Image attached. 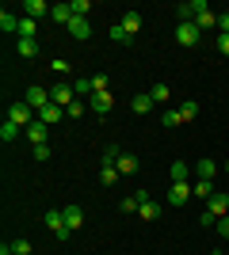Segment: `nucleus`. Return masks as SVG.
<instances>
[{
    "label": "nucleus",
    "instance_id": "obj_1",
    "mask_svg": "<svg viewBox=\"0 0 229 255\" xmlns=\"http://www.w3.org/2000/svg\"><path fill=\"white\" fill-rule=\"evenodd\" d=\"M203 11H210L207 0H184V4H176V19L180 23H195Z\"/></svg>",
    "mask_w": 229,
    "mask_h": 255
},
{
    "label": "nucleus",
    "instance_id": "obj_2",
    "mask_svg": "<svg viewBox=\"0 0 229 255\" xmlns=\"http://www.w3.org/2000/svg\"><path fill=\"white\" fill-rule=\"evenodd\" d=\"M23 103L31 107V111H42V107H50L54 99H50V88H42V84H31V88H27V96H23Z\"/></svg>",
    "mask_w": 229,
    "mask_h": 255
},
{
    "label": "nucleus",
    "instance_id": "obj_3",
    "mask_svg": "<svg viewBox=\"0 0 229 255\" xmlns=\"http://www.w3.org/2000/svg\"><path fill=\"white\" fill-rule=\"evenodd\" d=\"M176 42L180 46H199L203 42V31H199L195 23H176Z\"/></svg>",
    "mask_w": 229,
    "mask_h": 255
},
{
    "label": "nucleus",
    "instance_id": "obj_4",
    "mask_svg": "<svg viewBox=\"0 0 229 255\" xmlns=\"http://www.w3.org/2000/svg\"><path fill=\"white\" fill-rule=\"evenodd\" d=\"M50 99H54L57 107H69V103H76V88L61 80V84H54V88H50Z\"/></svg>",
    "mask_w": 229,
    "mask_h": 255
},
{
    "label": "nucleus",
    "instance_id": "obj_5",
    "mask_svg": "<svg viewBox=\"0 0 229 255\" xmlns=\"http://www.w3.org/2000/svg\"><path fill=\"white\" fill-rule=\"evenodd\" d=\"M23 137H27V141H31V145H46V137H50V126H46V122H42V118H34V122H31V126H27V129H23Z\"/></svg>",
    "mask_w": 229,
    "mask_h": 255
},
{
    "label": "nucleus",
    "instance_id": "obj_6",
    "mask_svg": "<svg viewBox=\"0 0 229 255\" xmlns=\"http://www.w3.org/2000/svg\"><path fill=\"white\" fill-rule=\"evenodd\" d=\"M31 115H34V111H31L27 103H11V107H8V122H15V126H23V129L34 122Z\"/></svg>",
    "mask_w": 229,
    "mask_h": 255
},
{
    "label": "nucleus",
    "instance_id": "obj_7",
    "mask_svg": "<svg viewBox=\"0 0 229 255\" xmlns=\"http://www.w3.org/2000/svg\"><path fill=\"white\" fill-rule=\"evenodd\" d=\"M50 11H54V4H46V0H23V15L27 19H42Z\"/></svg>",
    "mask_w": 229,
    "mask_h": 255
},
{
    "label": "nucleus",
    "instance_id": "obj_8",
    "mask_svg": "<svg viewBox=\"0 0 229 255\" xmlns=\"http://www.w3.org/2000/svg\"><path fill=\"white\" fill-rule=\"evenodd\" d=\"M50 19H54V23H61V27H69V23L76 19V15H73V4H69V0L54 4V11H50Z\"/></svg>",
    "mask_w": 229,
    "mask_h": 255
},
{
    "label": "nucleus",
    "instance_id": "obj_9",
    "mask_svg": "<svg viewBox=\"0 0 229 255\" xmlns=\"http://www.w3.org/2000/svg\"><path fill=\"white\" fill-rule=\"evenodd\" d=\"M61 217H65V229H80V225H84V210L76 202H69L65 210H61Z\"/></svg>",
    "mask_w": 229,
    "mask_h": 255
},
{
    "label": "nucleus",
    "instance_id": "obj_10",
    "mask_svg": "<svg viewBox=\"0 0 229 255\" xmlns=\"http://www.w3.org/2000/svg\"><path fill=\"white\" fill-rule=\"evenodd\" d=\"M207 210L210 213H214V217H218V221H222V217H229V194H214V198H210V202H207Z\"/></svg>",
    "mask_w": 229,
    "mask_h": 255
},
{
    "label": "nucleus",
    "instance_id": "obj_11",
    "mask_svg": "<svg viewBox=\"0 0 229 255\" xmlns=\"http://www.w3.org/2000/svg\"><path fill=\"white\" fill-rule=\"evenodd\" d=\"M187 198H191V183H172L168 187V202L172 206H184Z\"/></svg>",
    "mask_w": 229,
    "mask_h": 255
},
{
    "label": "nucleus",
    "instance_id": "obj_12",
    "mask_svg": "<svg viewBox=\"0 0 229 255\" xmlns=\"http://www.w3.org/2000/svg\"><path fill=\"white\" fill-rule=\"evenodd\" d=\"M69 34H73L76 42H88V38H92V23H88V19H80V15H76V19L69 23Z\"/></svg>",
    "mask_w": 229,
    "mask_h": 255
},
{
    "label": "nucleus",
    "instance_id": "obj_13",
    "mask_svg": "<svg viewBox=\"0 0 229 255\" xmlns=\"http://www.w3.org/2000/svg\"><path fill=\"white\" fill-rule=\"evenodd\" d=\"M168 179L172 183H191V164H187V160H176L172 168H168Z\"/></svg>",
    "mask_w": 229,
    "mask_h": 255
},
{
    "label": "nucleus",
    "instance_id": "obj_14",
    "mask_svg": "<svg viewBox=\"0 0 229 255\" xmlns=\"http://www.w3.org/2000/svg\"><path fill=\"white\" fill-rule=\"evenodd\" d=\"M88 107H92L96 115H107L111 107H115V99H111V92H96V96L88 99Z\"/></svg>",
    "mask_w": 229,
    "mask_h": 255
},
{
    "label": "nucleus",
    "instance_id": "obj_15",
    "mask_svg": "<svg viewBox=\"0 0 229 255\" xmlns=\"http://www.w3.org/2000/svg\"><path fill=\"white\" fill-rule=\"evenodd\" d=\"M119 23H122V31H126V34L134 38V34L142 31V23H145V19H142V11H126V15H122Z\"/></svg>",
    "mask_w": 229,
    "mask_h": 255
},
{
    "label": "nucleus",
    "instance_id": "obj_16",
    "mask_svg": "<svg viewBox=\"0 0 229 255\" xmlns=\"http://www.w3.org/2000/svg\"><path fill=\"white\" fill-rule=\"evenodd\" d=\"M115 168H119V175H134V171L142 168V164H138V156H134V152H122Z\"/></svg>",
    "mask_w": 229,
    "mask_h": 255
},
{
    "label": "nucleus",
    "instance_id": "obj_17",
    "mask_svg": "<svg viewBox=\"0 0 229 255\" xmlns=\"http://www.w3.org/2000/svg\"><path fill=\"white\" fill-rule=\"evenodd\" d=\"M15 50H19V57L34 61V57H38V38H19V42H15Z\"/></svg>",
    "mask_w": 229,
    "mask_h": 255
},
{
    "label": "nucleus",
    "instance_id": "obj_18",
    "mask_svg": "<svg viewBox=\"0 0 229 255\" xmlns=\"http://www.w3.org/2000/svg\"><path fill=\"white\" fill-rule=\"evenodd\" d=\"M191 194H195V198H207V202H210V198L218 194V191H214V179H195V187H191Z\"/></svg>",
    "mask_w": 229,
    "mask_h": 255
},
{
    "label": "nucleus",
    "instance_id": "obj_19",
    "mask_svg": "<svg viewBox=\"0 0 229 255\" xmlns=\"http://www.w3.org/2000/svg\"><path fill=\"white\" fill-rule=\"evenodd\" d=\"M130 107H134V115H149V111H153L157 103H153V96H149V92H142V96H134V99H130Z\"/></svg>",
    "mask_w": 229,
    "mask_h": 255
},
{
    "label": "nucleus",
    "instance_id": "obj_20",
    "mask_svg": "<svg viewBox=\"0 0 229 255\" xmlns=\"http://www.w3.org/2000/svg\"><path fill=\"white\" fill-rule=\"evenodd\" d=\"M0 31L4 34H19V15H11L8 8L0 11Z\"/></svg>",
    "mask_w": 229,
    "mask_h": 255
},
{
    "label": "nucleus",
    "instance_id": "obj_21",
    "mask_svg": "<svg viewBox=\"0 0 229 255\" xmlns=\"http://www.w3.org/2000/svg\"><path fill=\"white\" fill-rule=\"evenodd\" d=\"M61 115H65V107H57V103H50V107H42V111H38V118H42L46 126H54V122H61Z\"/></svg>",
    "mask_w": 229,
    "mask_h": 255
},
{
    "label": "nucleus",
    "instance_id": "obj_22",
    "mask_svg": "<svg viewBox=\"0 0 229 255\" xmlns=\"http://www.w3.org/2000/svg\"><path fill=\"white\" fill-rule=\"evenodd\" d=\"M42 225L50 229V233H57V229H65V217H61V210H46V213H42Z\"/></svg>",
    "mask_w": 229,
    "mask_h": 255
},
{
    "label": "nucleus",
    "instance_id": "obj_23",
    "mask_svg": "<svg viewBox=\"0 0 229 255\" xmlns=\"http://www.w3.org/2000/svg\"><path fill=\"white\" fill-rule=\"evenodd\" d=\"M195 171H199V179H214V175H218V160H199L195 164Z\"/></svg>",
    "mask_w": 229,
    "mask_h": 255
},
{
    "label": "nucleus",
    "instance_id": "obj_24",
    "mask_svg": "<svg viewBox=\"0 0 229 255\" xmlns=\"http://www.w3.org/2000/svg\"><path fill=\"white\" fill-rule=\"evenodd\" d=\"M99 183H103V187H115V183H119V168H115V164H99Z\"/></svg>",
    "mask_w": 229,
    "mask_h": 255
},
{
    "label": "nucleus",
    "instance_id": "obj_25",
    "mask_svg": "<svg viewBox=\"0 0 229 255\" xmlns=\"http://www.w3.org/2000/svg\"><path fill=\"white\" fill-rule=\"evenodd\" d=\"M19 133H23V126H15V122H8V118H4V126H0V141H4V145H11Z\"/></svg>",
    "mask_w": 229,
    "mask_h": 255
},
{
    "label": "nucleus",
    "instance_id": "obj_26",
    "mask_svg": "<svg viewBox=\"0 0 229 255\" xmlns=\"http://www.w3.org/2000/svg\"><path fill=\"white\" fill-rule=\"evenodd\" d=\"M38 34V19H27V15H19V38H34Z\"/></svg>",
    "mask_w": 229,
    "mask_h": 255
},
{
    "label": "nucleus",
    "instance_id": "obj_27",
    "mask_svg": "<svg viewBox=\"0 0 229 255\" xmlns=\"http://www.w3.org/2000/svg\"><path fill=\"white\" fill-rule=\"evenodd\" d=\"M149 96H153V103H161V107H164L168 99H172V92H168V84H153V88H149Z\"/></svg>",
    "mask_w": 229,
    "mask_h": 255
},
{
    "label": "nucleus",
    "instance_id": "obj_28",
    "mask_svg": "<svg viewBox=\"0 0 229 255\" xmlns=\"http://www.w3.org/2000/svg\"><path fill=\"white\" fill-rule=\"evenodd\" d=\"M191 118H199V103H195V99L180 103V122H191Z\"/></svg>",
    "mask_w": 229,
    "mask_h": 255
},
{
    "label": "nucleus",
    "instance_id": "obj_29",
    "mask_svg": "<svg viewBox=\"0 0 229 255\" xmlns=\"http://www.w3.org/2000/svg\"><path fill=\"white\" fill-rule=\"evenodd\" d=\"M119 156H122L119 145H107V149L99 152V164H119Z\"/></svg>",
    "mask_w": 229,
    "mask_h": 255
},
{
    "label": "nucleus",
    "instance_id": "obj_30",
    "mask_svg": "<svg viewBox=\"0 0 229 255\" xmlns=\"http://www.w3.org/2000/svg\"><path fill=\"white\" fill-rule=\"evenodd\" d=\"M195 27H199V31H207V27H218V15H214V11H203V15L195 19Z\"/></svg>",
    "mask_w": 229,
    "mask_h": 255
},
{
    "label": "nucleus",
    "instance_id": "obj_31",
    "mask_svg": "<svg viewBox=\"0 0 229 255\" xmlns=\"http://www.w3.org/2000/svg\"><path fill=\"white\" fill-rule=\"evenodd\" d=\"M111 42H119V46H130V34L122 31V23H115V27H111Z\"/></svg>",
    "mask_w": 229,
    "mask_h": 255
},
{
    "label": "nucleus",
    "instance_id": "obj_32",
    "mask_svg": "<svg viewBox=\"0 0 229 255\" xmlns=\"http://www.w3.org/2000/svg\"><path fill=\"white\" fill-rule=\"evenodd\" d=\"M161 122H164V129H176V126H180V111H164Z\"/></svg>",
    "mask_w": 229,
    "mask_h": 255
},
{
    "label": "nucleus",
    "instance_id": "obj_33",
    "mask_svg": "<svg viewBox=\"0 0 229 255\" xmlns=\"http://www.w3.org/2000/svg\"><path fill=\"white\" fill-rule=\"evenodd\" d=\"M122 213H138V210H142V202H138V194H130V198H122Z\"/></svg>",
    "mask_w": 229,
    "mask_h": 255
},
{
    "label": "nucleus",
    "instance_id": "obj_34",
    "mask_svg": "<svg viewBox=\"0 0 229 255\" xmlns=\"http://www.w3.org/2000/svg\"><path fill=\"white\" fill-rule=\"evenodd\" d=\"M199 225H203V229H218V217H214L210 210H203L199 213Z\"/></svg>",
    "mask_w": 229,
    "mask_h": 255
},
{
    "label": "nucleus",
    "instance_id": "obj_35",
    "mask_svg": "<svg viewBox=\"0 0 229 255\" xmlns=\"http://www.w3.org/2000/svg\"><path fill=\"white\" fill-rule=\"evenodd\" d=\"M88 11H92V4H88V0H73V15L88 19Z\"/></svg>",
    "mask_w": 229,
    "mask_h": 255
},
{
    "label": "nucleus",
    "instance_id": "obj_36",
    "mask_svg": "<svg viewBox=\"0 0 229 255\" xmlns=\"http://www.w3.org/2000/svg\"><path fill=\"white\" fill-rule=\"evenodd\" d=\"M11 252H15V255H31V240H23V236H19V240H11Z\"/></svg>",
    "mask_w": 229,
    "mask_h": 255
},
{
    "label": "nucleus",
    "instance_id": "obj_37",
    "mask_svg": "<svg viewBox=\"0 0 229 255\" xmlns=\"http://www.w3.org/2000/svg\"><path fill=\"white\" fill-rule=\"evenodd\" d=\"M84 111H88V103H80V99L65 107V115H69V118H80V115H84Z\"/></svg>",
    "mask_w": 229,
    "mask_h": 255
},
{
    "label": "nucleus",
    "instance_id": "obj_38",
    "mask_svg": "<svg viewBox=\"0 0 229 255\" xmlns=\"http://www.w3.org/2000/svg\"><path fill=\"white\" fill-rule=\"evenodd\" d=\"M138 213H142L145 221H153V217H157V202H153V198H149V202H142V210H138Z\"/></svg>",
    "mask_w": 229,
    "mask_h": 255
},
{
    "label": "nucleus",
    "instance_id": "obj_39",
    "mask_svg": "<svg viewBox=\"0 0 229 255\" xmlns=\"http://www.w3.org/2000/svg\"><path fill=\"white\" fill-rule=\"evenodd\" d=\"M76 96H88V99H92V76H88V80H76Z\"/></svg>",
    "mask_w": 229,
    "mask_h": 255
},
{
    "label": "nucleus",
    "instance_id": "obj_40",
    "mask_svg": "<svg viewBox=\"0 0 229 255\" xmlns=\"http://www.w3.org/2000/svg\"><path fill=\"white\" fill-rule=\"evenodd\" d=\"M96 92H107V76H103V73L92 76V96H96Z\"/></svg>",
    "mask_w": 229,
    "mask_h": 255
},
{
    "label": "nucleus",
    "instance_id": "obj_41",
    "mask_svg": "<svg viewBox=\"0 0 229 255\" xmlns=\"http://www.w3.org/2000/svg\"><path fill=\"white\" fill-rule=\"evenodd\" d=\"M50 69H54V73H69V61H65V57H54V61H50Z\"/></svg>",
    "mask_w": 229,
    "mask_h": 255
},
{
    "label": "nucleus",
    "instance_id": "obj_42",
    "mask_svg": "<svg viewBox=\"0 0 229 255\" xmlns=\"http://www.w3.org/2000/svg\"><path fill=\"white\" fill-rule=\"evenodd\" d=\"M34 160L42 164V160H50V145H34Z\"/></svg>",
    "mask_w": 229,
    "mask_h": 255
},
{
    "label": "nucleus",
    "instance_id": "obj_43",
    "mask_svg": "<svg viewBox=\"0 0 229 255\" xmlns=\"http://www.w3.org/2000/svg\"><path fill=\"white\" fill-rule=\"evenodd\" d=\"M218 34H229V11H222V15H218Z\"/></svg>",
    "mask_w": 229,
    "mask_h": 255
},
{
    "label": "nucleus",
    "instance_id": "obj_44",
    "mask_svg": "<svg viewBox=\"0 0 229 255\" xmlns=\"http://www.w3.org/2000/svg\"><path fill=\"white\" fill-rule=\"evenodd\" d=\"M218 53H222V57H229V34H218Z\"/></svg>",
    "mask_w": 229,
    "mask_h": 255
},
{
    "label": "nucleus",
    "instance_id": "obj_45",
    "mask_svg": "<svg viewBox=\"0 0 229 255\" xmlns=\"http://www.w3.org/2000/svg\"><path fill=\"white\" fill-rule=\"evenodd\" d=\"M218 233H222V240H229V217H222V221H218Z\"/></svg>",
    "mask_w": 229,
    "mask_h": 255
},
{
    "label": "nucleus",
    "instance_id": "obj_46",
    "mask_svg": "<svg viewBox=\"0 0 229 255\" xmlns=\"http://www.w3.org/2000/svg\"><path fill=\"white\" fill-rule=\"evenodd\" d=\"M0 255H15V252H11V244H0Z\"/></svg>",
    "mask_w": 229,
    "mask_h": 255
},
{
    "label": "nucleus",
    "instance_id": "obj_47",
    "mask_svg": "<svg viewBox=\"0 0 229 255\" xmlns=\"http://www.w3.org/2000/svg\"><path fill=\"white\" fill-rule=\"evenodd\" d=\"M226 175H229V160H226Z\"/></svg>",
    "mask_w": 229,
    "mask_h": 255
},
{
    "label": "nucleus",
    "instance_id": "obj_48",
    "mask_svg": "<svg viewBox=\"0 0 229 255\" xmlns=\"http://www.w3.org/2000/svg\"><path fill=\"white\" fill-rule=\"evenodd\" d=\"M214 255H226V252H214Z\"/></svg>",
    "mask_w": 229,
    "mask_h": 255
}]
</instances>
